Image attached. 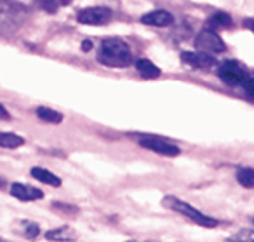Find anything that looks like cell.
<instances>
[{"mask_svg":"<svg viewBox=\"0 0 254 242\" xmlns=\"http://www.w3.org/2000/svg\"><path fill=\"white\" fill-rule=\"evenodd\" d=\"M98 61L110 68H126L132 65V53L122 39L110 37L101 42L98 53Z\"/></svg>","mask_w":254,"mask_h":242,"instance_id":"cell-1","label":"cell"},{"mask_svg":"<svg viewBox=\"0 0 254 242\" xmlns=\"http://www.w3.org/2000/svg\"><path fill=\"white\" fill-rule=\"evenodd\" d=\"M91 49H92L91 40H84V42H82V51H91Z\"/></svg>","mask_w":254,"mask_h":242,"instance_id":"cell-24","label":"cell"},{"mask_svg":"<svg viewBox=\"0 0 254 242\" xmlns=\"http://www.w3.org/2000/svg\"><path fill=\"white\" fill-rule=\"evenodd\" d=\"M4 186H5V179L0 178V188H4Z\"/></svg>","mask_w":254,"mask_h":242,"instance_id":"cell-26","label":"cell"},{"mask_svg":"<svg viewBox=\"0 0 254 242\" xmlns=\"http://www.w3.org/2000/svg\"><path fill=\"white\" fill-rule=\"evenodd\" d=\"M174 21L173 14L167 11H153L148 12V14L141 16V23L148 26H157V28H166V26H171Z\"/></svg>","mask_w":254,"mask_h":242,"instance_id":"cell-10","label":"cell"},{"mask_svg":"<svg viewBox=\"0 0 254 242\" xmlns=\"http://www.w3.org/2000/svg\"><path fill=\"white\" fill-rule=\"evenodd\" d=\"M75 237H77V234L70 227L54 228V230H49L46 234V239H49V241H60V242H73L77 241Z\"/></svg>","mask_w":254,"mask_h":242,"instance_id":"cell-11","label":"cell"},{"mask_svg":"<svg viewBox=\"0 0 254 242\" xmlns=\"http://www.w3.org/2000/svg\"><path fill=\"white\" fill-rule=\"evenodd\" d=\"M136 68H138L139 75L145 79H157L160 77V68L157 67V65H153L150 60H145V58H141V60L136 61Z\"/></svg>","mask_w":254,"mask_h":242,"instance_id":"cell-12","label":"cell"},{"mask_svg":"<svg viewBox=\"0 0 254 242\" xmlns=\"http://www.w3.org/2000/svg\"><path fill=\"white\" fill-rule=\"evenodd\" d=\"M26 19V7L14 0H0V33L11 32Z\"/></svg>","mask_w":254,"mask_h":242,"instance_id":"cell-3","label":"cell"},{"mask_svg":"<svg viewBox=\"0 0 254 242\" xmlns=\"http://www.w3.org/2000/svg\"><path fill=\"white\" fill-rule=\"evenodd\" d=\"M0 242H4V239H2V237H0Z\"/></svg>","mask_w":254,"mask_h":242,"instance_id":"cell-27","label":"cell"},{"mask_svg":"<svg viewBox=\"0 0 254 242\" xmlns=\"http://www.w3.org/2000/svg\"><path fill=\"white\" fill-rule=\"evenodd\" d=\"M35 113H37V117H39L40 120H44V122H47V124L63 122V115H61L60 112H56V110L47 108V106H39Z\"/></svg>","mask_w":254,"mask_h":242,"instance_id":"cell-14","label":"cell"},{"mask_svg":"<svg viewBox=\"0 0 254 242\" xmlns=\"http://www.w3.org/2000/svg\"><path fill=\"white\" fill-rule=\"evenodd\" d=\"M30 174H32L35 179H39V181L46 183V185H49V186H60L61 185V179L44 167H33L32 171H30Z\"/></svg>","mask_w":254,"mask_h":242,"instance_id":"cell-13","label":"cell"},{"mask_svg":"<svg viewBox=\"0 0 254 242\" xmlns=\"http://www.w3.org/2000/svg\"><path fill=\"white\" fill-rule=\"evenodd\" d=\"M195 46H197L198 51H204V53L214 54V53H225L226 51V44L221 37L218 35L212 30L205 28L202 30L200 33L195 39Z\"/></svg>","mask_w":254,"mask_h":242,"instance_id":"cell-5","label":"cell"},{"mask_svg":"<svg viewBox=\"0 0 254 242\" xmlns=\"http://www.w3.org/2000/svg\"><path fill=\"white\" fill-rule=\"evenodd\" d=\"M237 181L244 186V188H254V171L251 167H242L237 171Z\"/></svg>","mask_w":254,"mask_h":242,"instance_id":"cell-16","label":"cell"},{"mask_svg":"<svg viewBox=\"0 0 254 242\" xmlns=\"http://www.w3.org/2000/svg\"><path fill=\"white\" fill-rule=\"evenodd\" d=\"M253 84H254V81L251 79V75H249V77L244 81V84L240 85V87L246 89V94H247V98H249V101H253Z\"/></svg>","mask_w":254,"mask_h":242,"instance_id":"cell-21","label":"cell"},{"mask_svg":"<svg viewBox=\"0 0 254 242\" xmlns=\"http://www.w3.org/2000/svg\"><path fill=\"white\" fill-rule=\"evenodd\" d=\"M0 120H11V113H9L7 108L2 105H0Z\"/></svg>","mask_w":254,"mask_h":242,"instance_id":"cell-23","label":"cell"},{"mask_svg":"<svg viewBox=\"0 0 254 242\" xmlns=\"http://www.w3.org/2000/svg\"><path fill=\"white\" fill-rule=\"evenodd\" d=\"M139 145L152 152H157V154H160V155H166V157H176L181 152L174 143L164 140V138H157V136H141L139 138Z\"/></svg>","mask_w":254,"mask_h":242,"instance_id":"cell-6","label":"cell"},{"mask_svg":"<svg viewBox=\"0 0 254 242\" xmlns=\"http://www.w3.org/2000/svg\"><path fill=\"white\" fill-rule=\"evenodd\" d=\"M112 19V11L108 7H89L77 14V21L80 25L101 26Z\"/></svg>","mask_w":254,"mask_h":242,"instance_id":"cell-7","label":"cell"},{"mask_svg":"<svg viewBox=\"0 0 254 242\" xmlns=\"http://www.w3.org/2000/svg\"><path fill=\"white\" fill-rule=\"evenodd\" d=\"M58 4H61V5H64V7H66V5H70V4H71V0H60Z\"/></svg>","mask_w":254,"mask_h":242,"instance_id":"cell-25","label":"cell"},{"mask_svg":"<svg viewBox=\"0 0 254 242\" xmlns=\"http://www.w3.org/2000/svg\"><path fill=\"white\" fill-rule=\"evenodd\" d=\"M35 5L39 9H42V11L51 12V14H54V12L58 11V2H56V0H35Z\"/></svg>","mask_w":254,"mask_h":242,"instance_id":"cell-19","label":"cell"},{"mask_svg":"<svg viewBox=\"0 0 254 242\" xmlns=\"http://www.w3.org/2000/svg\"><path fill=\"white\" fill-rule=\"evenodd\" d=\"M11 193H12V197H16L18 200H23V202L40 200L44 197L42 190L35 188V186L25 185V183H14V185L11 186Z\"/></svg>","mask_w":254,"mask_h":242,"instance_id":"cell-9","label":"cell"},{"mask_svg":"<svg viewBox=\"0 0 254 242\" xmlns=\"http://www.w3.org/2000/svg\"><path fill=\"white\" fill-rule=\"evenodd\" d=\"M162 206L167 207V209H171V211H176L178 214H183V216L190 218L191 221L202 225V227L214 228L216 225H218V221H216L214 218L207 216V214H204L202 211L195 209L193 206L183 202V200H180L178 197H174V195H166V197H164V199H162Z\"/></svg>","mask_w":254,"mask_h":242,"instance_id":"cell-2","label":"cell"},{"mask_svg":"<svg viewBox=\"0 0 254 242\" xmlns=\"http://www.w3.org/2000/svg\"><path fill=\"white\" fill-rule=\"evenodd\" d=\"M228 242H253L254 241V230L253 228H246V230L239 232L237 235H232L230 239H226Z\"/></svg>","mask_w":254,"mask_h":242,"instance_id":"cell-17","label":"cell"},{"mask_svg":"<svg viewBox=\"0 0 254 242\" xmlns=\"http://www.w3.org/2000/svg\"><path fill=\"white\" fill-rule=\"evenodd\" d=\"M53 207H54V209H64L66 213H77V211H78V207H75V206H66V204H61V202H54V204H53Z\"/></svg>","mask_w":254,"mask_h":242,"instance_id":"cell-22","label":"cell"},{"mask_svg":"<svg viewBox=\"0 0 254 242\" xmlns=\"http://www.w3.org/2000/svg\"><path fill=\"white\" fill-rule=\"evenodd\" d=\"M181 61L193 68H212L216 65V58H212V54L209 53H204V51H187V53H181Z\"/></svg>","mask_w":254,"mask_h":242,"instance_id":"cell-8","label":"cell"},{"mask_svg":"<svg viewBox=\"0 0 254 242\" xmlns=\"http://www.w3.org/2000/svg\"><path fill=\"white\" fill-rule=\"evenodd\" d=\"M218 77L221 79L225 84L232 85V87H239L244 84L247 77H249V72L244 65H240L239 61H225L221 67L218 68Z\"/></svg>","mask_w":254,"mask_h":242,"instance_id":"cell-4","label":"cell"},{"mask_svg":"<svg viewBox=\"0 0 254 242\" xmlns=\"http://www.w3.org/2000/svg\"><path fill=\"white\" fill-rule=\"evenodd\" d=\"M211 23H214L216 26L226 28V26H232V18H230V14H225V12H218V14H214L211 18Z\"/></svg>","mask_w":254,"mask_h":242,"instance_id":"cell-20","label":"cell"},{"mask_svg":"<svg viewBox=\"0 0 254 242\" xmlns=\"http://www.w3.org/2000/svg\"><path fill=\"white\" fill-rule=\"evenodd\" d=\"M23 234H25L26 239H35L39 235V225L33 223V221H23Z\"/></svg>","mask_w":254,"mask_h":242,"instance_id":"cell-18","label":"cell"},{"mask_svg":"<svg viewBox=\"0 0 254 242\" xmlns=\"http://www.w3.org/2000/svg\"><path fill=\"white\" fill-rule=\"evenodd\" d=\"M25 145V138L18 136L14 133H0V147L4 148H19Z\"/></svg>","mask_w":254,"mask_h":242,"instance_id":"cell-15","label":"cell"}]
</instances>
